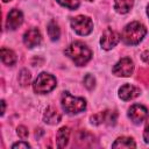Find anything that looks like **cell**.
I'll return each instance as SVG.
<instances>
[{
	"label": "cell",
	"instance_id": "cell-1",
	"mask_svg": "<svg viewBox=\"0 0 149 149\" xmlns=\"http://www.w3.org/2000/svg\"><path fill=\"white\" fill-rule=\"evenodd\" d=\"M65 55H66L69 58H71L76 65L83 66V65H85V64L91 59L92 52H91V50L87 48L86 44H84L83 42L76 41V42L71 43V44L66 48Z\"/></svg>",
	"mask_w": 149,
	"mask_h": 149
},
{
	"label": "cell",
	"instance_id": "cell-2",
	"mask_svg": "<svg viewBox=\"0 0 149 149\" xmlns=\"http://www.w3.org/2000/svg\"><path fill=\"white\" fill-rule=\"evenodd\" d=\"M147 34V29L146 27L140 23V22H132L129 24H127L125 28H123V31H122V41L128 44V45H136L139 44L143 37L146 36Z\"/></svg>",
	"mask_w": 149,
	"mask_h": 149
},
{
	"label": "cell",
	"instance_id": "cell-3",
	"mask_svg": "<svg viewBox=\"0 0 149 149\" xmlns=\"http://www.w3.org/2000/svg\"><path fill=\"white\" fill-rule=\"evenodd\" d=\"M62 107L69 114H77L86 108V101L83 98L73 97L69 92L62 93Z\"/></svg>",
	"mask_w": 149,
	"mask_h": 149
},
{
	"label": "cell",
	"instance_id": "cell-4",
	"mask_svg": "<svg viewBox=\"0 0 149 149\" xmlns=\"http://www.w3.org/2000/svg\"><path fill=\"white\" fill-rule=\"evenodd\" d=\"M33 87L36 93H40V94L48 93L56 87V78L50 73L42 72L35 79Z\"/></svg>",
	"mask_w": 149,
	"mask_h": 149
},
{
	"label": "cell",
	"instance_id": "cell-5",
	"mask_svg": "<svg viewBox=\"0 0 149 149\" xmlns=\"http://www.w3.org/2000/svg\"><path fill=\"white\" fill-rule=\"evenodd\" d=\"M71 27L77 34L85 36V35H88L93 30V22L90 17L79 15V16L71 19Z\"/></svg>",
	"mask_w": 149,
	"mask_h": 149
},
{
	"label": "cell",
	"instance_id": "cell-6",
	"mask_svg": "<svg viewBox=\"0 0 149 149\" xmlns=\"http://www.w3.org/2000/svg\"><path fill=\"white\" fill-rule=\"evenodd\" d=\"M134 71V63L130 58H121L113 68V73L119 77H129Z\"/></svg>",
	"mask_w": 149,
	"mask_h": 149
},
{
	"label": "cell",
	"instance_id": "cell-7",
	"mask_svg": "<svg viewBox=\"0 0 149 149\" xmlns=\"http://www.w3.org/2000/svg\"><path fill=\"white\" fill-rule=\"evenodd\" d=\"M119 41H120V35H119L115 30H113L112 28H107V29L102 33V35H101L100 44H101L102 49L109 50V49H112L113 47H115Z\"/></svg>",
	"mask_w": 149,
	"mask_h": 149
},
{
	"label": "cell",
	"instance_id": "cell-8",
	"mask_svg": "<svg viewBox=\"0 0 149 149\" xmlns=\"http://www.w3.org/2000/svg\"><path fill=\"white\" fill-rule=\"evenodd\" d=\"M147 115H148V111H147V108H146L144 106H142V105L135 104V105H133V106L129 108V111H128V116H129V118L132 119V121L135 122V123H141V122L147 118Z\"/></svg>",
	"mask_w": 149,
	"mask_h": 149
},
{
	"label": "cell",
	"instance_id": "cell-9",
	"mask_svg": "<svg viewBox=\"0 0 149 149\" xmlns=\"http://www.w3.org/2000/svg\"><path fill=\"white\" fill-rule=\"evenodd\" d=\"M41 41H42V36H41V33L37 28L28 29L23 35V42L28 48H33V47L38 45L41 43Z\"/></svg>",
	"mask_w": 149,
	"mask_h": 149
},
{
	"label": "cell",
	"instance_id": "cell-10",
	"mask_svg": "<svg viewBox=\"0 0 149 149\" xmlns=\"http://www.w3.org/2000/svg\"><path fill=\"white\" fill-rule=\"evenodd\" d=\"M23 22V15L19 9H12L8 15H7V20H6V26L8 29L10 30H15L17 27H20Z\"/></svg>",
	"mask_w": 149,
	"mask_h": 149
},
{
	"label": "cell",
	"instance_id": "cell-11",
	"mask_svg": "<svg viewBox=\"0 0 149 149\" xmlns=\"http://www.w3.org/2000/svg\"><path fill=\"white\" fill-rule=\"evenodd\" d=\"M139 94H140V88L134 85H130V84H125L119 90V97L125 101L132 100V99L136 98Z\"/></svg>",
	"mask_w": 149,
	"mask_h": 149
},
{
	"label": "cell",
	"instance_id": "cell-12",
	"mask_svg": "<svg viewBox=\"0 0 149 149\" xmlns=\"http://www.w3.org/2000/svg\"><path fill=\"white\" fill-rule=\"evenodd\" d=\"M61 119H62L61 114H59V113L57 112V109L54 108V107H49V108L45 111L44 116H43L44 122H45V123H49V125H56V123H58V122L61 121Z\"/></svg>",
	"mask_w": 149,
	"mask_h": 149
},
{
	"label": "cell",
	"instance_id": "cell-13",
	"mask_svg": "<svg viewBox=\"0 0 149 149\" xmlns=\"http://www.w3.org/2000/svg\"><path fill=\"white\" fill-rule=\"evenodd\" d=\"M69 137H70V129L68 127L59 128L58 132H57V135H56L57 147L58 148H64L69 142Z\"/></svg>",
	"mask_w": 149,
	"mask_h": 149
},
{
	"label": "cell",
	"instance_id": "cell-14",
	"mask_svg": "<svg viewBox=\"0 0 149 149\" xmlns=\"http://www.w3.org/2000/svg\"><path fill=\"white\" fill-rule=\"evenodd\" d=\"M133 3V0H114V9L120 14H126L132 9Z\"/></svg>",
	"mask_w": 149,
	"mask_h": 149
},
{
	"label": "cell",
	"instance_id": "cell-15",
	"mask_svg": "<svg viewBox=\"0 0 149 149\" xmlns=\"http://www.w3.org/2000/svg\"><path fill=\"white\" fill-rule=\"evenodd\" d=\"M113 148H135L136 144L134 142V140L132 137H126V136H122V137H119L113 144H112Z\"/></svg>",
	"mask_w": 149,
	"mask_h": 149
},
{
	"label": "cell",
	"instance_id": "cell-16",
	"mask_svg": "<svg viewBox=\"0 0 149 149\" xmlns=\"http://www.w3.org/2000/svg\"><path fill=\"white\" fill-rule=\"evenodd\" d=\"M1 59L6 65H13L16 62V55L7 48H2L1 49Z\"/></svg>",
	"mask_w": 149,
	"mask_h": 149
},
{
	"label": "cell",
	"instance_id": "cell-17",
	"mask_svg": "<svg viewBox=\"0 0 149 149\" xmlns=\"http://www.w3.org/2000/svg\"><path fill=\"white\" fill-rule=\"evenodd\" d=\"M48 35H49V37H50L52 41H56V40L59 38L61 29H59L58 24H57L55 21H51V22L48 24Z\"/></svg>",
	"mask_w": 149,
	"mask_h": 149
},
{
	"label": "cell",
	"instance_id": "cell-18",
	"mask_svg": "<svg viewBox=\"0 0 149 149\" xmlns=\"http://www.w3.org/2000/svg\"><path fill=\"white\" fill-rule=\"evenodd\" d=\"M30 78H31L30 72L28 70H22L20 72V74H19V83L22 86H27L29 84V81H30Z\"/></svg>",
	"mask_w": 149,
	"mask_h": 149
},
{
	"label": "cell",
	"instance_id": "cell-19",
	"mask_svg": "<svg viewBox=\"0 0 149 149\" xmlns=\"http://www.w3.org/2000/svg\"><path fill=\"white\" fill-rule=\"evenodd\" d=\"M104 113H105V123H107V125H109V126L115 125L118 114H116L114 111H105Z\"/></svg>",
	"mask_w": 149,
	"mask_h": 149
},
{
	"label": "cell",
	"instance_id": "cell-20",
	"mask_svg": "<svg viewBox=\"0 0 149 149\" xmlns=\"http://www.w3.org/2000/svg\"><path fill=\"white\" fill-rule=\"evenodd\" d=\"M57 2L69 9H76L79 6V0H57Z\"/></svg>",
	"mask_w": 149,
	"mask_h": 149
},
{
	"label": "cell",
	"instance_id": "cell-21",
	"mask_svg": "<svg viewBox=\"0 0 149 149\" xmlns=\"http://www.w3.org/2000/svg\"><path fill=\"white\" fill-rule=\"evenodd\" d=\"M91 122L93 125H100V123H105V113L104 112H99L94 115L91 116Z\"/></svg>",
	"mask_w": 149,
	"mask_h": 149
},
{
	"label": "cell",
	"instance_id": "cell-22",
	"mask_svg": "<svg viewBox=\"0 0 149 149\" xmlns=\"http://www.w3.org/2000/svg\"><path fill=\"white\" fill-rule=\"evenodd\" d=\"M84 85H85L86 88L92 90V88L94 87V85H95V79H94V77H93L92 74L87 73V74L84 77Z\"/></svg>",
	"mask_w": 149,
	"mask_h": 149
},
{
	"label": "cell",
	"instance_id": "cell-23",
	"mask_svg": "<svg viewBox=\"0 0 149 149\" xmlns=\"http://www.w3.org/2000/svg\"><path fill=\"white\" fill-rule=\"evenodd\" d=\"M17 135L21 139H27L28 135H29V132H28V129L24 126H19L17 127Z\"/></svg>",
	"mask_w": 149,
	"mask_h": 149
},
{
	"label": "cell",
	"instance_id": "cell-24",
	"mask_svg": "<svg viewBox=\"0 0 149 149\" xmlns=\"http://www.w3.org/2000/svg\"><path fill=\"white\" fill-rule=\"evenodd\" d=\"M143 139H144V142L149 143V116L147 119L146 128H144V132H143Z\"/></svg>",
	"mask_w": 149,
	"mask_h": 149
},
{
	"label": "cell",
	"instance_id": "cell-25",
	"mask_svg": "<svg viewBox=\"0 0 149 149\" xmlns=\"http://www.w3.org/2000/svg\"><path fill=\"white\" fill-rule=\"evenodd\" d=\"M12 148H30V146H29V143H27V142H17V143H14L13 146H12Z\"/></svg>",
	"mask_w": 149,
	"mask_h": 149
},
{
	"label": "cell",
	"instance_id": "cell-26",
	"mask_svg": "<svg viewBox=\"0 0 149 149\" xmlns=\"http://www.w3.org/2000/svg\"><path fill=\"white\" fill-rule=\"evenodd\" d=\"M141 58H142V61H143L144 63L149 64V50H147V51L142 52V55H141Z\"/></svg>",
	"mask_w": 149,
	"mask_h": 149
},
{
	"label": "cell",
	"instance_id": "cell-27",
	"mask_svg": "<svg viewBox=\"0 0 149 149\" xmlns=\"http://www.w3.org/2000/svg\"><path fill=\"white\" fill-rule=\"evenodd\" d=\"M1 105H2V111H1V114H3V113H5V101H3V100L1 101Z\"/></svg>",
	"mask_w": 149,
	"mask_h": 149
},
{
	"label": "cell",
	"instance_id": "cell-28",
	"mask_svg": "<svg viewBox=\"0 0 149 149\" xmlns=\"http://www.w3.org/2000/svg\"><path fill=\"white\" fill-rule=\"evenodd\" d=\"M147 13H148V16H149V5H148V8H147Z\"/></svg>",
	"mask_w": 149,
	"mask_h": 149
},
{
	"label": "cell",
	"instance_id": "cell-29",
	"mask_svg": "<svg viewBox=\"0 0 149 149\" xmlns=\"http://www.w3.org/2000/svg\"><path fill=\"white\" fill-rule=\"evenodd\" d=\"M3 2H8V1H12V0H2Z\"/></svg>",
	"mask_w": 149,
	"mask_h": 149
},
{
	"label": "cell",
	"instance_id": "cell-30",
	"mask_svg": "<svg viewBox=\"0 0 149 149\" xmlns=\"http://www.w3.org/2000/svg\"><path fill=\"white\" fill-rule=\"evenodd\" d=\"M86 1H93V0H86Z\"/></svg>",
	"mask_w": 149,
	"mask_h": 149
}]
</instances>
